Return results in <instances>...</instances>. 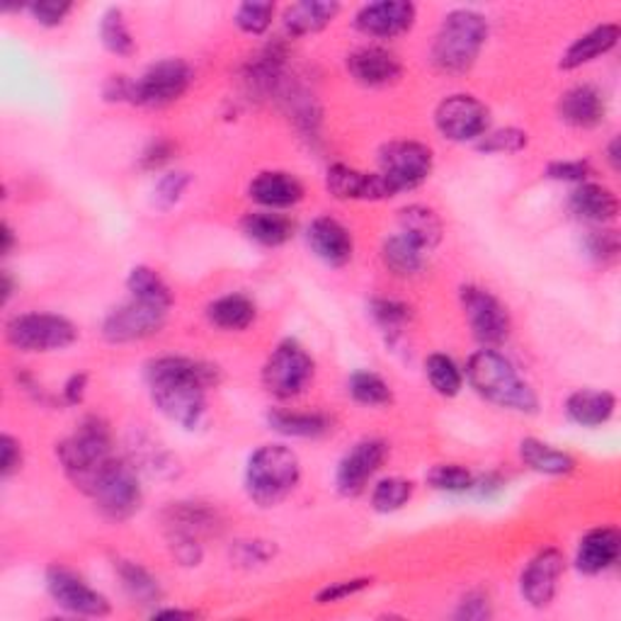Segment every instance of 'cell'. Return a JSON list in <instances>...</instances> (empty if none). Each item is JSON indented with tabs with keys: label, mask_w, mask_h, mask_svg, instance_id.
Masks as SVG:
<instances>
[{
	"label": "cell",
	"mask_w": 621,
	"mask_h": 621,
	"mask_svg": "<svg viewBox=\"0 0 621 621\" xmlns=\"http://www.w3.org/2000/svg\"><path fill=\"white\" fill-rule=\"evenodd\" d=\"M221 381L219 369L190 357H159L147 365L151 398L165 418L185 430L202 426L206 416V389Z\"/></svg>",
	"instance_id": "6da1fadb"
},
{
	"label": "cell",
	"mask_w": 621,
	"mask_h": 621,
	"mask_svg": "<svg viewBox=\"0 0 621 621\" xmlns=\"http://www.w3.org/2000/svg\"><path fill=\"white\" fill-rule=\"evenodd\" d=\"M466 381L481 398L500 408L530 413V416L540 410V398H536L534 389L517 375L512 362L493 347L473 352L466 362Z\"/></svg>",
	"instance_id": "7a4b0ae2"
},
{
	"label": "cell",
	"mask_w": 621,
	"mask_h": 621,
	"mask_svg": "<svg viewBox=\"0 0 621 621\" xmlns=\"http://www.w3.org/2000/svg\"><path fill=\"white\" fill-rule=\"evenodd\" d=\"M56 457L66 479L80 493L90 495L100 481V476L117 459L115 452H112V434L107 422L96 416L83 420L74 434H68L64 442H59Z\"/></svg>",
	"instance_id": "3957f363"
},
{
	"label": "cell",
	"mask_w": 621,
	"mask_h": 621,
	"mask_svg": "<svg viewBox=\"0 0 621 621\" xmlns=\"http://www.w3.org/2000/svg\"><path fill=\"white\" fill-rule=\"evenodd\" d=\"M302 479V461L284 444H263L245 466V493L257 507H277Z\"/></svg>",
	"instance_id": "277c9868"
},
{
	"label": "cell",
	"mask_w": 621,
	"mask_h": 621,
	"mask_svg": "<svg viewBox=\"0 0 621 621\" xmlns=\"http://www.w3.org/2000/svg\"><path fill=\"white\" fill-rule=\"evenodd\" d=\"M489 39V23L476 10H452L432 45V64L444 74H466Z\"/></svg>",
	"instance_id": "5b68a950"
},
{
	"label": "cell",
	"mask_w": 621,
	"mask_h": 621,
	"mask_svg": "<svg viewBox=\"0 0 621 621\" xmlns=\"http://www.w3.org/2000/svg\"><path fill=\"white\" fill-rule=\"evenodd\" d=\"M5 340L20 352H56L78 340V328L59 314H20L5 324Z\"/></svg>",
	"instance_id": "8992f818"
},
{
	"label": "cell",
	"mask_w": 621,
	"mask_h": 621,
	"mask_svg": "<svg viewBox=\"0 0 621 621\" xmlns=\"http://www.w3.org/2000/svg\"><path fill=\"white\" fill-rule=\"evenodd\" d=\"M316 365L306 347L296 340H282L263 367V386L270 396L289 401L302 396L314 381Z\"/></svg>",
	"instance_id": "52a82bcc"
},
{
	"label": "cell",
	"mask_w": 621,
	"mask_h": 621,
	"mask_svg": "<svg viewBox=\"0 0 621 621\" xmlns=\"http://www.w3.org/2000/svg\"><path fill=\"white\" fill-rule=\"evenodd\" d=\"M90 498L96 500L98 510L110 517L115 522L129 520L139 512V507L143 503V493L139 485L137 466H131L122 459L112 461L105 473L100 476V481L92 489Z\"/></svg>",
	"instance_id": "ba28073f"
},
{
	"label": "cell",
	"mask_w": 621,
	"mask_h": 621,
	"mask_svg": "<svg viewBox=\"0 0 621 621\" xmlns=\"http://www.w3.org/2000/svg\"><path fill=\"white\" fill-rule=\"evenodd\" d=\"M192 68L182 59H163L147 68V74L131 80V105L168 107L192 86Z\"/></svg>",
	"instance_id": "9c48e42d"
},
{
	"label": "cell",
	"mask_w": 621,
	"mask_h": 621,
	"mask_svg": "<svg viewBox=\"0 0 621 621\" xmlns=\"http://www.w3.org/2000/svg\"><path fill=\"white\" fill-rule=\"evenodd\" d=\"M432 165V151L420 141H391L379 151V173L396 194L420 188L430 178Z\"/></svg>",
	"instance_id": "30bf717a"
},
{
	"label": "cell",
	"mask_w": 621,
	"mask_h": 621,
	"mask_svg": "<svg viewBox=\"0 0 621 621\" xmlns=\"http://www.w3.org/2000/svg\"><path fill=\"white\" fill-rule=\"evenodd\" d=\"M461 308L464 316L469 320V328L473 338L479 340L483 347L500 345L510 335V314L500 304L498 296H493L489 289L466 284L461 287Z\"/></svg>",
	"instance_id": "8fae6325"
},
{
	"label": "cell",
	"mask_w": 621,
	"mask_h": 621,
	"mask_svg": "<svg viewBox=\"0 0 621 621\" xmlns=\"http://www.w3.org/2000/svg\"><path fill=\"white\" fill-rule=\"evenodd\" d=\"M434 127L449 141H479L491 127V110L479 98L457 92L444 98L434 110Z\"/></svg>",
	"instance_id": "7c38bea8"
},
{
	"label": "cell",
	"mask_w": 621,
	"mask_h": 621,
	"mask_svg": "<svg viewBox=\"0 0 621 621\" xmlns=\"http://www.w3.org/2000/svg\"><path fill=\"white\" fill-rule=\"evenodd\" d=\"M165 320H168V310L165 308L129 299L127 304L112 308L105 320H102V338L112 345L137 343V340H147L161 333Z\"/></svg>",
	"instance_id": "4fadbf2b"
},
{
	"label": "cell",
	"mask_w": 621,
	"mask_h": 621,
	"mask_svg": "<svg viewBox=\"0 0 621 621\" xmlns=\"http://www.w3.org/2000/svg\"><path fill=\"white\" fill-rule=\"evenodd\" d=\"M47 590L54 603L76 617H107L110 599L92 590L78 573L64 566H51L47 571Z\"/></svg>",
	"instance_id": "5bb4252c"
},
{
	"label": "cell",
	"mask_w": 621,
	"mask_h": 621,
	"mask_svg": "<svg viewBox=\"0 0 621 621\" xmlns=\"http://www.w3.org/2000/svg\"><path fill=\"white\" fill-rule=\"evenodd\" d=\"M389 457V444L384 440H362L352 447L338 464L335 471V485L338 491L355 498V495L365 493L369 481L375 479L377 471L384 466Z\"/></svg>",
	"instance_id": "9a60e30c"
},
{
	"label": "cell",
	"mask_w": 621,
	"mask_h": 621,
	"mask_svg": "<svg viewBox=\"0 0 621 621\" xmlns=\"http://www.w3.org/2000/svg\"><path fill=\"white\" fill-rule=\"evenodd\" d=\"M566 571V558L558 548H544L536 554L520 578V593L524 603L534 609H546L558 593V581Z\"/></svg>",
	"instance_id": "2e32d148"
},
{
	"label": "cell",
	"mask_w": 621,
	"mask_h": 621,
	"mask_svg": "<svg viewBox=\"0 0 621 621\" xmlns=\"http://www.w3.org/2000/svg\"><path fill=\"white\" fill-rule=\"evenodd\" d=\"M326 188L335 200L343 202H384L396 197L381 173H365L343 163L330 165L326 173Z\"/></svg>",
	"instance_id": "e0dca14e"
},
{
	"label": "cell",
	"mask_w": 621,
	"mask_h": 621,
	"mask_svg": "<svg viewBox=\"0 0 621 621\" xmlns=\"http://www.w3.org/2000/svg\"><path fill=\"white\" fill-rule=\"evenodd\" d=\"M418 8L408 0H379L359 8L355 15V27L362 35L375 39H393L408 33L416 23Z\"/></svg>",
	"instance_id": "ac0fdd59"
},
{
	"label": "cell",
	"mask_w": 621,
	"mask_h": 621,
	"mask_svg": "<svg viewBox=\"0 0 621 621\" xmlns=\"http://www.w3.org/2000/svg\"><path fill=\"white\" fill-rule=\"evenodd\" d=\"M347 71L359 86L365 88H386L398 83L403 76V64L396 54L381 47H365L352 51L347 56Z\"/></svg>",
	"instance_id": "d6986e66"
},
{
	"label": "cell",
	"mask_w": 621,
	"mask_h": 621,
	"mask_svg": "<svg viewBox=\"0 0 621 621\" xmlns=\"http://www.w3.org/2000/svg\"><path fill=\"white\" fill-rule=\"evenodd\" d=\"M306 238L318 261H324L330 267L347 265L352 261V253H355L350 231L333 216H318V219L310 221Z\"/></svg>",
	"instance_id": "ffe728a7"
},
{
	"label": "cell",
	"mask_w": 621,
	"mask_h": 621,
	"mask_svg": "<svg viewBox=\"0 0 621 621\" xmlns=\"http://www.w3.org/2000/svg\"><path fill=\"white\" fill-rule=\"evenodd\" d=\"M621 534L614 527H597L590 530L578 544L575 568L585 575H599L619 561Z\"/></svg>",
	"instance_id": "44dd1931"
},
{
	"label": "cell",
	"mask_w": 621,
	"mask_h": 621,
	"mask_svg": "<svg viewBox=\"0 0 621 621\" xmlns=\"http://www.w3.org/2000/svg\"><path fill=\"white\" fill-rule=\"evenodd\" d=\"M558 115L566 124L578 129H595L605 122L607 100L595 86H573L558 100Z\"/></svg>",
	"instance_id": "7402d4cb"
},
{
	"label": "cell",
	"mask_w": 621,
	"mask_h": 621,
	"mask_svg": "<svg viewBox=\"0 0 621 621\" xmlns=\"http://www.w3.org/2000/svg\"><path fill=\"white\" fill-rule=\"evenodd\" d=\"M251 200L267 210H289L304 200V185L292 173L284 170H265L255 175V180L248 188Z\"/></svg>",
	"instance_id": "603a6c76"
},
{
	"label": "cell",
	"mask_w": 621,
	"mask_h": 621,
	"mask_svg": "<svg viewBox=\"0 0 621 621\" xmlns=\"http://www.w3.org/2000/svg\"><path fill=\"white\" fill-rule=\"evenodd\" d=\"M621 39V29L614 23H605V25H597L585 33L583 37H578L571 47L563 51L561 61H558V68L563 71H575L590 61H595L599 56H605L612 51Z\"/></svg>",
	"instance_id": "cb8c5ba5"
},
{
	"label": "cell",
	"mask_w": 621,
	"mask_h": 621,
	"mask_svg": "<svg viewBox=\"0 0 621 621\" xmlns=\"http://www.w3.org/2000/svg\"><path fill=\"white\" fill-rule=\"evenodd\" d=\"M617 410V396L609 391L581 389L573 391L566 401V416L581 428H599L612 420Z\"/></svg>",
	"instance_id": "d4e9b609"
},
{
	"label": "cell",
	"mask_w": 621,
	"mask_h": 621,
	"mask_svg": "<svg viewBox=\"0 0 621 621\" xmlns=\"http://www.w3.org/2000/svg\"><path fill=\"white\" fill-rule=\"evenodd\" d=\"M571 212L583 221H593V224H609L614 221L619 216V200L617 194L603 188L597 182H581L578 188L571 192Z\"/></svg>",
	"instance_id": "484cf974"
},
{
	"label": "cell",
	"mask_w": 621,
	"mask_h": 621,
	"mask_svg": "<svg viewBox=\"0 0 621 621\" xmlns=\"http://www.w3.org/2000/svg\"><path fill=\"white\" fill-rule=\"evenodd\" d=\"M340 13V3L335 0H302V3H292L284 8L282 23L287 33L294 37L316 35L326 29Z\"/></svg>",
	"instance_id": "4316f807"
},
{
	"label": "cell",
	"mask_w": 621,
	"mask_h": 621,
	"mask_svg": "<svg viewBox=\"0 0 621 621\" xmlns=\"http://www.w3.org/2000/svg\"><path fill=\"white\" fill-rule=\"evenodd\" d=\"M398 233L418 245L422 253H430L442 241V221L430 206L410 204L398 212Z\"/></svg>",
	"instance_id": "83f0119b"
},
{
	"label": "cell",
	"mask_w": 621,
	"mask_h": 621,
	"mask_svg": "<svg viewBox=\"0 0 621 621\" xmlns=\"http://www.w3.org/2000/svg\"><path fill=\"white\" fill-rule=\"evenodd\" d=\"M520 457L532 471L544 476H568L573 473L578 466L571 454L554 449L552 444H546L536 438H524L520 442Z\"/></svg>",
	"instance_id": "f1b7e54d"
},
{
	"label": "cell",
	"mask_w": 621,
	"mask_h": 621,
	"mask_svg": "<svg viewBox=\"0 0 621 621\" xmlns=\"http://www.w3.org/2000/svg\"><path fill=\"white\" fill-rule=\"evenodd\" d=\"M267 426L270 430L284 434V438H324L330 430V420L324 413H296V410H284L275 408L267 413Z\"/></svg>",
	"instance_id": "f546056e"
},
{
	"label": "cell",
	"mask_w": 621,
	"mask_h": 621,
	"mask_svg": "<svg viewBox=\"0 0 621 621\" xmlns=\"http://www.w3.org/2000/svg\"><path fill=\"white\" fill-rule=\"evenodd\" d=\"M255 314L257 310L253 299H248L245 294H226L206 306V318H210V324L221 330H231V333H241V330L251 326L255 320Z\"/></svg>",
	"instance_id": "4dcf8cb0"
},
{
	"label": "cell",
	"mask_w": 621,
	"mask_h": 621,
	"mask_svg": "<svg viewBox=\"0 0 621 621\" xmlns=\"http://www.w3.org/2000/svg\"><path fill=\"white\" fill-rule=\"evenodd\" d=\"M243 233L265 248H277L292 241L294 221L277 212H253L243 219Z\"/></svg>",
	"instance_id": "1f68e13d"
},
{
	"label": "cell",
	"mask_w": 621,
	"mask_h": 621,
	"mask_svg": "<svg viewBox=\"0 0 621 621\" xmlns=\"http://www.w3.org/2000/svg\"><path fill=\"white\" fill-rule=\"evenodd\" d=\"M115 571L119 575L124 593H127L134 603L153 607L163 599V587L143 566L134 561H115Z\"/></svg>",
	"instance_id": "d6a6232c"
},
{
	"label": "cell",
	"mask_w": 621,
	"mask_h": 621,
	"mask_svg": "<svg viewBox=\"0 0 621 621\" xmlns=\"http://www.w3.org/2000/svg\"><path fill=\"white\" fill-rule=\"evenodd\" d=\"M127 289H129L131 299H137V302L159 306L165 310L173 306L170 287L165 284V279L159 273L151 270V267L147 265L134 267L127 277Z\"/></svg>",
	"instance_id": "836d02e7"
},
{
	"label": "cell",
	"mask_w": 621,
	"mask_h": 621,
	"mask_svg": "<svg viewBox=\"0 0 621 621\" xmlns=\"http://www.w3.org/2000/svg\"><path fill=\"white\" fill-rule=\"evenodd\" d=\"M381 261H384V265L393 275L413 277L422 270V265H426V253H422L418 245H413L408 238L396 233L384 241V248H381Z\"/></svg>",
	"instance_id": "e575fe53"
},
{
	"label": "cell",
	"mask_w": 621,
	"mask_h": 621,
	"mask_svg": "<svg viewBox=\"0 0 621 621\" xmlns=\"http://www.w3.org/2000/svg\"><path fill=\"white\" fill-rule=\"evenodd\" d=\"M100 41L115 56H131L137 51V41L119 8H110L100 17Z\"/></svg>",
	"instance_id": "d590c367"
},
{
	"label": "cell",
	"mask_w": 621,
	"mask_h": 621,
	"mask_svg": "<svg viewBox=\"0 0 621 621\" xmlns=\"http://www.w3.org/2000/svg\"><path fill=\"white\" fill-rule=\"evenodd\" d=\"M426 375L432 389L444 398H454L464 389V371L452 357L434 352L426 359Z\"/></svg>",
	"instance_id": "8d00e7d4"
},
{
	"label": "cell",
	"mask_w": 621,
	"mask_h": 621,
	"mask_svg": "<svg viewBox=\"0 0 621 621\" xmlns=\"http://www.w3.org/2000/svg\"><path fill=\"white\" fill-rule=\"evenodd\" d=\"M212 524H216V515L200 503H178L168 510L170 532L200 536L202 532H210Z\"/></svg>",
	"instance_id": "74e56055"
},
{
	"label": "cell",
	"mask_w": 621,
	"mask_h": 621,
	"mask_svg": "<svg viewBox=\"0 0 621 621\" xmlns=\"http://www.w3.org/2000/svg\"><path fill=\"white\" fill-rule=\"evenodd\" d=\"M347 391H350V396L355 398L357 403H362V406H389V403L393 401V393H391V386L386 384L384 379H381L379 375H375V371H355V375L350 377L347 381Z\"/></svg>",
	"instance_id": "f35d334b"
},
{
	"label": "cell",
	"mask_w": 621,
	"mask_h": 621,
	"mask_svg": "<svg viewBox=\"0 0 621 621\" xmlns=\"http://www.w3.org/2000/svg\"><path fill=\"white\" fill-rule=\"evenodd\" d=\"M413 491H416V485L408 479H398V476L381 479L375 485V491H371V507L381 515L398 512L401 507H406L413 498Z\"/></svg>",
	"instance_id": "ab89813d"
},
{
	"label": "cell",
	"mask_w": 621,
	"mask_h": 621,
	"mask_svg": "<svg viewBox=\"0 0 621 621\" xmlns=\"http://www.w3.org/2000/svg\"><path fill=\"white\" fill-rule=\"evenodd\" d=\"M428 483L434 491L466 493V491H473L476 476L461 464H440V466H434V469H430Z\"/></svg>",
	"instance_id": "60d3db41"
},
{
	"label": "cell",
	"mask_w": 621,
	"mask_h": 621,
	"mask_svg": "<svg viewBox=\"0 0 621 621\" xmlns=\"http://www.w3.org/2000/svg\"><path fill=\"white\" fill-rule=\"evenodd\" d=\"M275 3H263V0H248L236 8V25L245 35H265L273 25Z\"/></svg>",
	"instance_id": "b9f144b4"
},
{
	"label": "cell",
	"mask_w": 621,
	"mask_h": 621,
	"mask_svg": "<svg viewBox=\"0 0 621 621\" xmlns=\"http://www.w3.org/2000/svg\"><path fill=\"white\" fill-rule=\"evenodd\" d=\"M369 314L377 320V326L386 333H401L410 320V308L396 299H371Z\"/></svg>",
	"instance_id": "7bdbcfd3"
},
{
	"label": "cell",
	"mask_w": 621,
	"mask_h": 621,
	"mask_svg": "<svg viewBox=\"0 0 621 621\" xmlns=\"http://www.w3.org/2000/svg\"><path fill=\"white\" fill-rule=\"evenodd\" d=\"M190 182H192L190 173H182V170L165 173L163 178L155 182V188H153L155 210H161V212L173 210V206L182 200V194L188 192Z\"/></svg>",
	"instance_id": "ee69618b"
},
{
	"label": "cell",
	"mask_w": 621,
	"mask_h": 621,
	"mask_svg": "<svg viewBox=\"0 0 621 621\" xmlns=\"http://www.w3.org/2000/svg\"><path fill=\"white\" fill-rule=\"evenodd\" d=\"M527 131L517 127H505L495 131H485L483 137L476 141V149L481 153H517L527 147Z\"/></svg>",
	"instance_id": "f6af8a7d"
},
{
	"label": "cell",
	"mask_w": 621,
	"mask_h": 621,
	"mask_svg": "<svg viewBox=\"0 0 621 621\" xmlns=\"http://www.w3.org/2000/svg\"><path fill=\"white\" fill-rule=\"evenodd\" d=\"M583 245L587 255L597 263H614L621 251L619 233L614 229H590L583 238Z\"/></svg>",
	"instance_id": "bcb514c9"
},
{
	"label": "cell",
	"mask_w": 621,
	"mask_h": 621,
	"mask_svg": "<svg viewBox=\"0 0 621 621\" xmlns=\"http://www.w3.org/2000/svg\"><path fill=\"white\" fill-rule=\"evenodd\" d=\"M27 10L37 25L59 27L71 10H74V3H68V0H37V3H29Z\"/></svg>",
	"instance_id": "7dc6e473"
},
{
	"label": "cell",
	"mask_w": 621,
	"mask_h": 621,
	"mask_svg": "<svg viewBox=\"0 0 621 621\" xmlns=\"http://www.w3.org/2000/svg\"><path fill=\"white\" fill-rule=\"evenodd\" d=\"M371 578H350V581H335V583H328L324 590H318L316 595V603L318 605H333L340 603V599H347L352 595L362 593V590L371 587Z\"/></svg>",
	"instance_id": "c3c4849f"
},
{
	"label": "cell",
	"mask_w": 621,
	"mask_h": 621,
	"mask_svg": "<svg viewBox=\"0 0 621 621\" xmlns=\"http://www.w3.org/2000/svg\"><path fill=\"white\" fill-rule=\"evenodd\" d=\"M546 175L552 180L561 182H587L590 175H593V165L587 161H556L546 168Z\"/></svg>",
	"instance_id": "681fc988"
},
{
	"label": "cell",
	"mask_w": 621,
	"mask_h": 621,
	"mask_svg": "<svg viewBox=\"0 0 621 621\" xmlns=\"http://www.w3.org/2000/svg\"><path fill=\"white\" fill-rule=\"evenodd\" d=\"M170 552L182 566H200V561H202L200 536L170 532Z\"/></svg>",
	"instance_id": "f907efd6"
},
{
	"label": "cell",
	"mask_w": 621,
	"mask_h": 621,
	"mask_svg": "<svg viewBox=\"0 0 621 621\" xmlns=\"http://www.w3.org/2000/svg\"><path fill=\"white\" fill-rule=\"evenodd\" d=\"M20 469H23V444L10 434H3L0 438V479L8 481Z\"/></svg>",
	"instance_id": "816d5d0a"
},
{
	"label": "cell",
	"mask_w": 621,
	"mask_h": 621,
	"mask_svg": "<svg viewBox=\"0 0 621 621\" xmlns=\"http://www.w3.org/2000/svg\"><path fill=\"white\" fill-rule=\"evenodd\" d=\"M275 556V546L270 542H238L236 544V558L238 563L245 566H255V563H267Z\"/></svg>",
	"instance_id": "f5cc1de1"
},
{
	"label": "cell",
	"mask_w": 621,
	"mask_h": 621,
	"mask_svg": "<svg viewBox=\"0 0 621 621\" xmlns=\"http://www.w3.org/2000/svg\"><path fill=\"white\" fill-rule=\"evenodd\" d=\"M454 617L461 619V621H483V619H491L493 617V609L489 605V597L485 595H479V593H473V595H466L461 603H459V609L454 612Z\"/></svg>",
	"instance_id": "db71d44e"
},
{
	"label": "cell",
	"mask_w": 621,
	"mask_h": 621,
	"mask_svg": "<svg viewBox=\"0 0 621 621\" xmlns=\"http://www.w3.org/2000/svg\"><path fill=\"white\" fill-rule=\"evenodd\" d=\"M173 159V143L170 141H153L151 147L143 151L141 155V168L143 170H155V168H161L163 163H168Z\"/></svg>",
	"instance_id": "11a10c76"
},
{
	"label": "cell",
	"mask_w": 621,
	"mask_h": 621,
	"mask_svg": "<svg viewBox=\"0 0 621 621\" xmlns=\"http://www.w3.org/2000/svg\"><path fill=\"white\" fill-rule=\"evenodd\" d=\"M102 92H105V100L110 102H131V78L112 76Z\"/></svg>",
	"instance_id": "9f6ffc18"
},
{
	"label": "cell",
	"mask_w": 621,
	"mask_h": 621,
	"mask_svg": "<svg viewBox=\"0 0 621 621\" xmlns=\"http://www.w3.org/2000/svg\"><path fill=\"white\" fill-rule=\"evenodd\" d=\"M86 389H88V375H83L80 371V375H74L64 384V401L68 406H78L83 396H86Z\"/></svg>",
	"instance_id": "6f0895ef"
},
{
	"label": "cell",
	"mask_w": 621,
	"mask_h": 621,
	"mask_svg": "<svg viewBox=\"0 0 621 621\" xmlns=\"http://www.w3.org/2000/svg\"><path fill=\"white\" fill-rule=\"evenodd\" d=\"M197 612L190 609H155L153 619H194Z\"/></svg>",
	"instance_id": "680465c9"
},
{
	"label": "cell",
	"mask_w": 621,
	"mask_h": 621,
	"mask_svg": "<svg viewBox=\"0 0 621 621\" xmlns=\"http://www.w3.org/2000/svg\"><path fill=\"white\" fill-rule=\"evenodd\" d=\"M607 163L612 165L614 173L621 168V141H619V137H614L612 141H609V147H607Z\"/></svg>",
	"instance_id": "91938a15"
},
{
	"label": "cell",
	"mask_w": 621,
	"mask_h": 621,
	"mask_svg": "<svg viewBox=\"0 0 621 621\" xmlns=\"http://www.w3.org/2000/svg\"><path fill=\"white\" fill-rule=\"evenodd\" d=\"M3 233H0V238H3V248H0V251H3V255H10L13 253V245H15V231L10 229V224H3V229H0Z\"/></svg>",
	"instance_id": "94428289"
},
{
	"label": "cell",
	"mask_w": 621,
	"mask_h": 621,
	"mask_svg": "<svg viewBox=\"0 0 621 621\" xmlns=\"http://www.w3.org/2000/svg\"><path fill=\"white\" fill-rule=\"evenodd\" d=\"M13 289H15V282H13V277H10V273H3V304L10 302V296H13Z\"/></svg>",
	"instance_id": "6125c7cd"
}]
</instances>
